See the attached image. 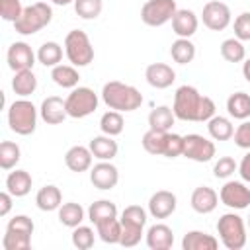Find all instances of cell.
Wrapping results in <instances>:
<instances>
[{
	"label": "cell",
	"instance_id": "cell-1",
	"mask_svg": "<svg viewBox=\"0 0 250 250\" xmlns=\"http://www.w3.org/2000/svg\"><path fill=\"white\" fill-rule=\"evenodd\" d=\"M174 115L182 121H197L207 123L215 115V102L209 96H201L197 88L184 84L174 94Z\"/></svg>",
	"mask_w": 250,
	"mask_h": 250
},
{
	"label": "cell",
	"instance_id": "cell-2",
	"mask_svg": "<svg viewBox=\"0 0 250 250\" xmlns=\"http://www.w3.org/2000/svg\"><path fill=\"white\" fill-rule=\"evenodd\" d=\"M102 100L109 109L123 113V111L139 109L143 104V94L131 84H125L119 80H109L102 88Z\"/></svg>",
	"mask_w": 250,
	"mask_h": 250
},
{
	"label": "cell",
	"instance_id": "cell-3",
	"mask_svg": "<svg viewBox=\"0 0 250 250\" xmlns=\"http://www.w3.org/2000/svg\"><path fill=\"white\" fill-rule=\"evenodd\" d=\"M217 232L221 238V244L227 250H240L246 246V225L244 219L236 213H225L217 221Z\"/></svg>",
	"mask_w": 250,
	"mask_h": 250
},
{
	"label": "cell",
	"instance_id": "cell-4",
	"mask_svg": "<svg viewBox=\"0 0 250 250\" xmlns=\"http://www.w3.org/2000/svg\"><path fill=\"white\" fill-rule=\"evenodd\" d=\"M53 20V8L47 2H35L31 6H25L20 20L14 21V27L20 35H33L47 27Z\"/></svg>",
	"mask_w": 250,
	"mask_h": 250
},
{
	"label": "cell",
	"instance_id": "cell-5",
	"mask_svg": "<svg viewBox=\"0 0 250 250\" xmlns=\"http://www.w3.org/2000/svg\"><path fill=\"white\" fill-rule=\"evenodd\" d=\"M8 125L16 135H21V137L31 135L37 127V109H35V105L25 98L12 102L10 107H8Z\"/></svg>",
	"mask_w": 250,
	"mask_h": 250
},
{
	"label": "cell",
	"instance_id": "cell-6",
	"mask_svg": "<svg viewBox=\"0 0 250 250\" xmlns=\"http://www.w3.org/2000/svg\"><path fill=\"white\" fill-rule=\"evenodd\" d=\"M64 55L74 66H88L94 61V47L82 29H72L64 37Z\"/></svg>",
	"mask_w": 250,
	"mask_h": 250
},
{
	"label": "cell",
	"instance_id": "cell-7",
	"mask_svg": "<svg viewBox=\"0 0 250 250\" xmlns=\"http://www.w3.org/2000/svg\"><path fill=\"white\" fill-rule=\"evenodd\" d=\"M98 94L88 88V86H76L70 90V94L66 96L64 104H66V113L72 119H82L88 117L90 113H94L98 109Z\"/></svg>",
	"mask_w": 250,
	"mask_h": 250
},
{
	"label": "cell",
	"instance_id": "cell-8",
	"mask_svg": "<svg viewBox=\"0 0 250 250\" xmlns=\"http://www.w3.org/2000/svg\"><path fill=\"white\" fill-rule=\"evenodd\" d=\"M178 12L176 0H146L141 8V20L148 27H160Z\"/></svg>",
	"mask_w": 250,
	"mask_h": 250
},
{
	"label": "cell",
	"instance_id": "cell-9",
	"mask_svg": "<svg viewBox=\"0 0 250 250\" xmlns=\"http://www.w3.org/2000/svg\"><path fill=\"white\" fill-rule=\"evenodd\" d=\"M182 156L193 162H209L215 156V143L205 139L203 135L189 133L184 137V152Z\"/></svg>",
	"mask_w": 250,
	"mask_h": 250
},
{
	"label": "cell",
	"instance_id": "cell-10",
	"mask_svg": "<svg viewBox=\"0 0 250 250\" xmlns=\"http://www.w3.org/2000/svg\"><path fill=\"white\" fill-rule=\"evenodd\" d=\"M201 20H203V25L209 27L211 31H223V29H227V27L230 25L232 14H230V8H229L225 2L209 0V2L203 6Z\"/></svg>",
	"mask_w": 250,
	"mask_h": 250
},
{
	"label": "cell",
	"instance_id": "cell-11",
	"mask_svg": "<svg viewBox=\"0 0 250 250\" xmlns=\"http://www.w3.org/2000/svg\"><path fill=\"white\" fill-rule=\"evenodd\" d=\"M219 199L223 201V205L230 207V209H246L250 207V188L244 182H225V186L219 191Z\"/></svg>",
	"mask_w": 250,
	"mask_h": 250
},
{
	"label": "cell",
	"instance_id": "cell-12",
	"mask_svg": "<svg viewBox=\"0 0 250 250\" xmlns=\"http://www.w3.org/2000/svg\"><path fill=\"white\" fill-rule=\"evenodd\" d=\"M35 59L37 55L33 53V49L25 43V41H16L8 47V53H6V61H8V66L14 70V72H20V70H31L33 64H35Z\"/></svg>",
	"mask_w": 250,
	"mask_h": 250
},
{
	"label": "cell",
	"instance_id": "cell-13",
	"mask_svg": "<svg viewBox=\"0 0 250 250\" xmlns=\"http://www.w3.org/2000/svg\"><path fill=\"white\" fill-rule=\"evenodd\" d=\"M90 182L98 189H113L119 182V170L109 160H100L90 168Z\"/></svg>",
	"mask_w": 250,
	"mask_h": 250
},
{
	"label": "cell",
	"instance_id": "cell-14",
	"mask_svg": "<svg viewBox=\"0 0 250 250\" xmlns=\"http://www.w3.org/2000/svg\"><path fill=\"white\" fill-rule=\"evenodd\" d=\"M178 207V197L168 189H158L148 199V213L154 219H168Z\"/></svg>",
	"mask_w": 250,
	"mask_h": 250
},
{
	"label": "cell",
	"instance_id": "cell-15",
	"mask_svg": "<svg viewBox=\"0 0 250 250\" xmlns=\"http://www.w3.org/2000/svg\"><path fill=\"white\" fill-rule=\"evenodd\" d=\"M145 78H146V82H148L152 88H156V90H166V88H170V86L174 84L176 72H174V68H172L170 64H166V62H150V64L146 66V70H145Z\"/></svg>",
	"mask_w": 250,
	"mask_h": 250
},
{
	"label": "cell",
	"instance_id": "cell-16",
	"mask_svg": "<svg viewBox=\"0 0 250 250\" xmlns=\"http://www.w3.org/2000/svg\"><path fill=\"white\" fill-rule=\"evenodd\" d=\"M189 203H191V209L195 213L207 215V213H213L217 209V205H219V193L213 188H209V186H199V188L193 189Z\"/></svg>",
	"mask_w": 250,
	"mask_h": 250
},
{
	"label": "cell",
	"instance_id": "cell-17",
	"mask_svg": "<svg viewBox=\"0 0 250 250\" xmlns=\"http://www.w3.org/2000/svg\"><path fill=\"white\" fill-rule=\"evenodd\" d=\"M39 115L41 119L47 123V125H59L62 123L68 113H66V104L59 98V96H49L41 102V107H39Z\"/></svg>",
	"mask_w": 250,
	"mask_h": 250
},
{
	"label": "cell",
	"instance_id": "cell-18",
	"mask_svg": "<svg viewBox=\"0 0 250 250\" xmlns=\"http://www.w3.org/2000/svg\"><path fill=\"white\" fill-rule=\"evenodd\" d=\"M92 158H94V154H92L90 146L74 145V146H70V148L66 150V154H64V164H66V168H68L70 172L80 174V172H86V170L92 168Z\"/></svg>",
	"mask_w": 250,
	"mask_h": 250
},
{
	"label": "cell",
	"instance_id": "cell-19",
	"mask_svg": "<svg viewBox=\"0 0 250 250\" xmlns=\"http://www.w3.org/2000/svg\"><path fill=\"white\" fill-rule=\"evenodd\" d=\"M197 25H199V20L195 16L193 10H188V8H182L174 14L172 18V29L178 37H186L189 39L195 31H197Z\"/></svg>",
	"mask_w": 250,
	"mask_h": 250
},
{
	"label": "cell",
	"instance_id": "cell-20",
	"mask_svg": "<svg viewBox=\"0 0 250 250\" xmlns=\"http://www.w3.org/2000/svg\"><path fill=\"white\" fill-rule=\"evenodd\" d=\"M174 244V232L168 225L156 223L146 230V246L150 250H168Z\"/></svg>",
	"mask_w": 250,
	"mask_h": 250
},
{
	"label": "cell",
	"instance_id": "cell-21",
	"mask_svg": "<svg viewBox=\"0 0 250 250\" xmlns=\"http://www.w3.org/2000/svg\"><path fill=\"white\" fill-rule=\"evenodd\" d=\"M184 250H217L219 240L213 234H207L203 230H189L182 238Z\"/></svg>",
	"mask_w": 250,
	"mask_h": 250
},
{
	"label": "cell",
	"instance_id": "cell-22",
	"mask_svg": "<svg viewBox=\"0 0 250 250\" xmlns=\"http://www.w3.org/2000/svg\"><path fill=\"white\" fill-rule=\"evenodd\" d=\"M88 146H90L94 158H98V160H111V158L117 156V150H119L117 141H113V137L104 135V133L94 137Z\"/></svg>",
	"mask_w": 250,
	"mask_h": 250
},
{
	"label": "cell",
	"instance_id": "cell-23",
	"mask_svg": "<svg viewBox=\"0 0 250 250\" xmlns=\"http://www.w3.org/2000/svg\"><path fill=\"white\" fill-rule=\"evenodd\" d=\"M35 205L41 209V211H59V207L62 205V193L57 186L53 184H47L43 186L37 195H35Z\"/></svg>",
	"mask_w": 250,
	"mask_h": 250
},
{
	"label": "cell",
	"instance_id": "cell-24",
	"mask_svg": "<svg viewBox=\"0 0 250 250\" xmlns=\"http://www.w3.org/2000/svg\"><path fill=\"white\" fill-rule=\"evenodd\" d=\"M31 176L27 170H14L8 174L6 178V189L14 195V197H23L31 191Z\"/></svg>",
	"mask_w": 250,
	"mask_h": 250
},
{
	"label": "cell",
	"instance_id": "cell-25",
	"mask_svg": "<svg viewBox=\"0 0 250 250\" xmlns=\"http://www.w3.org/2000/svg\"><path fill=\"white\" fill-rule=\"evenodd\" d=\"M51 78H53V82H55L57 86L72 90V88L78 86L80 74H78V70H76L74 64H57V66H53V70H51Z\"/></svg>",
	"mask_w": 250,
	"mask_h": 250
},
{
	"label": "cell",
	"instance_id": "cell-26",
	"mask_svg": "<svg viewBox=\"0 0 250 250\" xmlns=\"http://www.w3.org/2000/svg\"><path fill=\"white\" fill-rule=\"evenodd\" d=\"M227 111L234 119H248L250 117V94L246 92H234L227 100Z\"/></svg>",
	"mask_w": 250,
	"mask_h": 250
},
{
	"label": "cell",
	"instance_id": "cell-27",
	"mask_svg": "<svg viewBox=\"0 0 250 250\" xmlns=\"http://www.w3.org/2000/svg\"><path fill=\"white\" fill-rule=\"evenodd\" d=\"M12 90L20 98L31 96L37 90V78L33 74V68L31 70H20V72H16L14 78H12Z\"/></svg>",
	"mask_w": 250,
	"mask_h": 250
},
{
	"label": "cell",
	"instance_id": "cell-28",
	"mask_svg": "<svg viewBox=\"0 0 250 250\" xmlns=\"http://www.w3.org/2000/svg\"><path fill=\"white\" fill-rule=\"evenodd\" d=\"M207 131H209L213 141H229L234 135L232 121L229 117H223V115H217V113L207 121Z\"/></svg>",
	"mask_w": 250,
	"mask_h": 250
},
{
	"label": "cell",
	"instance_id": "cell-29",
	"mask_svg": "<svg viewBox=\"0 0 250 250\" xmlns=\"http://www.w3.org/2000/svg\"><path fill=\"white\" fill-rule=\"evenodd\" d=\"M174 121H176L174 109L168 105H158L148 113V127L156 131H170Z\"/></svg>",
	"mask_w": 250,
	"mask_h": 250
},
{
	"label": "cell",
	"instance_id": "cell-30",
	"mask_svg": "<svg viewBox=\"0 0 250 250\" xmlns=\"http://www.w3.org/2000/svg\"><path fill=\"white\" fill-rule=\"evenodd\" d=\"M115 217H117V205L109 199H98L88 207V219L94 225L107 221V219H115Z\"/></svg>",
	"mask_w": 250,
	"mask_h": 250
},
{
	"label": "cell",
	"instance_id": "cell-31",
	"mask_svg": "<svg viewBox=\"0 0 250 250\" xmlns=\"http://www.w3.org/2000/svg\"><path fill=\"white\" fill-rule=\"evenodd\" d=\"M59 221L61 225L68 227V229H74L78 225H82L84 221V209L80 203H74V201H68V203H62L59 207Z\"/></svg>",
	"mask_w": 250,
	"mask_h": 250
},
{
	"label": "cell",
	"instance_id": "cell-32",
	"mask_svg": "<svg viewBox=\"0 0 250 250\" xmlns=\"http://www.w3.org/2000/svg\"><path fill=\"white\" fill-rule=\"evenodd\" d=\"M170 55H172L174 62L188 64V62H191L195 59V45L186 37H178L170 47Z\"/></svg>",
	"mask_w": 250,
	"mask_h": 250
},
{
	"label": "cell",
	"instance_id": "cell-33",
	"mask_svg": "<svg viewBox=\"0 0 250 250\" xmlns=\"http://www.w3.org/2000/svg\"><path fill=\"white\" fill-rule=\"evenodd\" d=\"M37 61L43 66H57L62 61V47L57 41H47L37 49Z\"/></svg>",
	"mask_w": 250,
	"mask_h": 250
},
{
	"label": "cell",
	"instance_id": "cell-34",
	"mask_svg": "<svg viewBox=\"0 0 250 250\" xmlns=\"http://www.w3.org/2000/svg\"><path fill=\"white\" fill-rule=\"evenodd\" d=\"M166 133L168 131H156V129H148L141 143H143V148L148 152V154H154V156H164V143H166Z\"/></svg>",
	"mask_w": 250,
	"mask_h": 250
},
{
	"label": "cell",
	"instance_id": "cell-35",
	"mask_svg": "<svg viewBox=\"0 0 250 250\" xmlns=\"http://www.w3.org/2000/svg\"><path fill=\"white\" fill-rule=\"evenodd\" d=\"M123 127H125V121H123V115L121 111H115V109H109L102 115L100 119V129L104 135H109V137H117L123 133Z\"/></svg>",
	"mask_w": 250,
	"mask_h": 250
},
{
	"label": "cell",
	"instance_id": "cell-36",
	"mask_svg": "<svg viewBox=\"0 0 250 250\" xmlns=\"http://www.w3.org/2000/svg\"><path fill=\"white\" fill-rule=\"evenodd\" d=\"M96 230H98V236L105 244H119V240H121V221L117 217L98 223Z\"/></svg>",
	"mask_w": 250,
	"mask_h": 250
},
{
	"label": "cell",
	"instance_id": "cell-37",
	"mask_svg": "<svg viewBox=\"0 0 250 250\" xmlns=\"http://www.w3.org/2000/svg\"><path fill=\"white\" fill-rule=\"evenodd\" d=\"M221 57L227 62H242L246 59V49H244L240 39L230 37V39H225L221 43Z\"/></svg>",
	"mask_w": 250,
	"mask_h": 250
},
{
	"label": "cell",
	"instance_id": "cell-38",
	"mask_svg": "<svg viewBox=\"0 0 250 250\" xmlns=\"http://www.w3.org/2000/svg\"><path fill=\"white\" fill-rule=\"evenodd\" d=\"M21 158V150L16 143L12 141H2L0 143V168L2 170H12Z\"/></svg>",
	"mask_w": 250,
	"mask_h": 250
},
{
	"label": "cell",
	"instance_id": "cell-39",
	"mask_svg": "<svg viewBox=\"0 0 250 250\" xmlns=\"http://www.w3.org/2000/svg\"><path fill=\"white\" fill-rule=\"evenodd\" d=\"M121 225L123 227H133V229H145L146 225V211L141 205H127L121 211Z\"/></svg>",
	"mask_w": 250,
	"mask_h": 250
},
{
	"label": "cell",
	"instance_id": "cell-40",
	"mask_svg": "<svg viewBox=\"0 0 250 250\" xmlns=\"http://www.w3.org/2000/svg\"><path fill=\"white\" fill-rule=\"evenodd\" d=\"M74 12L82 20H96L102 14L104 0H74Z\"/></svg>",
	"mask_w": 250,
	"mask_h": 250
},
{
	"label": "cell",
	"instance_id": "cell-41",
	"mask_svg": "<svg viewBox=\"0 0 250 250\" xmlns=\"http://www.w3.org/2000/svg\"><path fill=\"white\" fill-rule=\"evenodd\" d=\"M29 246H31V236L29 234L6 230V234L2 236V248L4 250H27Z\"/></svg>",
	"mask_w": 250,
	"mask_h": 250
},
{
	"label": "cell",
	"instance_id": "cell-42",
	"mask_svg": "<svg viewBox=\"0 0 250 250\" xmlns=\"http://www.w3.org/2000/svg\"><path fill=\"white\" fill-rule=\"evenodd\" d=\"M72 244L78 250H88L94 246V230L90 227L78 225L72 229Z\"/></svg>",
	"mask_w": 250,
	"mask_h": 250
},
{
	"label": "cell",
	"instance_id": "cell-43",
	"mask_svg": "<svg viewBox=\"0 0 250 250\" xmlns=\"http://www.w3.org/2000/svg\"><path fill=\"white\" fill-rule=\"evenodd\" d=\"M184 152V137L178 133H166V143H164V156L166 158H176L182 156Z\"/></svg>",
	"mask_w": 250,
	"mask_h": 250
},
{
	"label": "cell",
	"instance_id": "cell-44",
	"mask_svg": "<svg viewBox=\"0 0 250 250\" xmlns=\"http://www.w3.org/2000/svg\"><path fill=\"white\" fill-rule=\"evenodd\" d=\"M238 170V164L234 162L232 156H221L215 166H213V176L215 178H221V180H227L229 176H232L234 172Z\"/></svg>",
	"mask_w": 250,
	"mask_h": 250
},
{
	"label": "cell",
	"instance_id": "cell-45",
	"mask_svg": "<svg viewBox=\"0 0 250 250\" xmlns=\"http://www.w3.org/2000/svg\"><path fill=\"white\" fill-rule=\"evenodd\" d=\"M6 230H14V232H21V234H29L31 236L33 230H35V225L27 215H16V217H12L8 221Z\"/></svg>",
	"mask_w": 250,
	"mask_h": 250
},
{
	"label": "cell",
	"instance_id": "cell-46",
	"mask_svg": "<svg viewBox=\"0 0 250 250\" xmlns=\"http://www.w3.org/2000/svg\"><path fill=\"white\" fill-rule=\"evenodd\" d=\"M23 12V6L20 0H0V16L6 21H18Z\"/></svg>",
	"mask_w": 250,
	"mask_h": 250
},
{
	"label": "cell",
	"instance_id": "cell-47",
	"mask_svg": "<svg viewBox=\"0 0 250 250\" xmlns=\"http://www.w3.org/2000/svg\"><path fill=\"white\" fill-rule=\"evenodd\" d=\"M234 37L240 41H250V12H242L234 20Z\"/></svg>",
	"mask_w": 250,
	"mask_h": 250
},
{
	"label": "cell",
	"instance_id": "cell-48",
	"mask_svg": "<svg viewBox=\"0 0 250 250\" xmlns=\"http://www.w3.org/2000/svg\"><path fill=\"white\" fill-rule=\"evenodd\" d=\"M141 236H143V229H133V227H123L121 225V240L119 244L125 246V248H133L141 242Z\"/></svg>",
	"mask_w": 250,
	"mask_h": 250
},
{
	"label": "cell",
	"instance_id": "cell-49",
	"mask_svg": "<svg viewBox=\"0 0 250 250\" xmlns=\"http://www.w3.org/2000/svg\"><path fill=\"white\" fill-rule=\"evenodd\" d=\"M234 145L240 148H248L250 150V119H244L236 129H234Z\"/></svg>",
	"mask_w": 250,
	"mask_h": 250
},
{
	"label": "cell",
	"instance_id": "cell-50",
	"mask_svg": "<svg viewBox=\"0 0 250 250\" xmlns=\"http://www.w3.org/2000/svg\"><path fill=\"white\" fill-rule=\"evenodd\" d=\"M238 174H240L242 182H248L250 184V150L242 156V160L238 164Z\"/></svg>",
	"mask_w": 250,
	"mask_h": 250
},
{
	"label": "cell",
	"instance_id": "cell-51",
	"mask_svg": "<svg viewBox=\"0 0 250 250\" xmlns=\"http://www.w3.org/2000/svg\"><path fill=\"white\" fill-rule=\"evenodd\" d=\"M12 197L14 195L8 189L0 193V217H6L10 213V209H12Z\"/></svg>",
	"mask_w": 250,
	"mask_h": 250
},
{
	"label": "cell",
	"instance_id": "cell-52",
	"mask_svg": "<svg viewBox=\"0 0 250 250\" xmlns=\"http://www.w3.org/2000/svg\"><path fill=\"white\" fill-rule=\"evenodd\" d=\"M242 74H244L246 82H250V59H246V61L242 62Z\"/></svg>",
	"mask_w": 250,
	"mask_h": 250
},
{
	"label": "cell",
	"instance_id": "cell-53",
	"mask_svg": "<svg viewBox=\"0 0 250 250\" xmlns=\"http://www.w3.org/2000/svg\"><path fill=\"white\" fill-rule=\"evenodd\" d=\"M53 4H57V6H66V4H70V2H74V0H51Z\"/></svg>",
	"mask_w": 250,
	"mask_h": 250
},
{
	"label": "cell",
	"instance_id": "cell-54",
	"mask_svg": "<svg viewBox=\"0 0 250 250\" xmlns=\"http://www.w3.org/2000/svg\"><path fill=\"white\" fill-rule=\"evenodd\" d=\"M248 230H250V217H248Z\"/></svg>",
	"mask_w": 250,
	"mask_h": 250
}]
</instances>
